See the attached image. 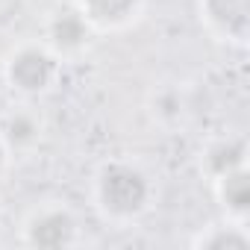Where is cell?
Wrapping results in <instances>:
<instances>
[{"instance_id":"obj_1","label":"cell","mask_w":250,"mask_h":250,"mask_svg":"<svg viewBox=\"0 0 250 250\" xmlns=\"http://www.w3.org/2000/svg\"><path fill=\"white\" fill-rule=\"evenodd\" d=\"M145 197L142 177L133 171H112L106 177V200L115 209H136L139 200Z\"/></svg>"},{"instance_id":"obj_2","label":"cell","mask_w":250,"mask_h":250,"mask_svg":"<svg viewBox=\"0 0 250 250\" xmlns=\"http://www.w3.org/2000/svg\"><path fill=\"white\" fill-rule=\"evenodd\" d=\"M9 130H12L9 136H12V139H18V142H21V139H30V136L36 133V127H33V121H27V118H15Z\"/></svg>"}]
</instances>
